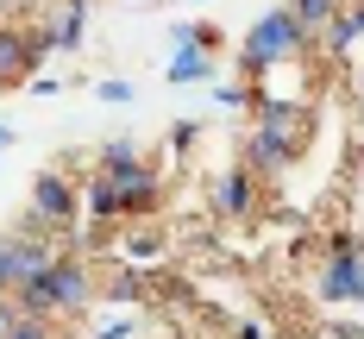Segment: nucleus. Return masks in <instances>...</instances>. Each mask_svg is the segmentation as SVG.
<instances>
[{
    "instance_id": "obj_1",
    "label": "nucleus",
    "mask_w": 364,
    "mask_h": 339,
    "mask_svg": "<svg viewBox=\"0 0 364 339\" xmlns=\"http://www.w3.org/2000/svg\"><path fill=\"white\" fill-rule=\"evenodd\" d=\"M13 301L26 308V314H50V321H75V314H88L95 301H101V270L82 258V252H57V258L44 264L38 276H26Z\"/></svg>"
},
{
    "instance_id": "obj_2",
    "label": "nucleus",
    "mask_w": 364,
    "mask_h": 339,
    "mask_svg": "<svg viewBox=\"0 0 364 339\" xmlns=\"http://www.w3.org/2000/svg\"><path fill=\"white\" fill-rule=\"evenodd\" d=\"M308 139H314V113L308 107H264V113H252V126L239 139V163L257 183H270L308 151Z\"/></svg>"
},
{
    "instance_id": "obj_3",
    "label": "nucleus",
    "mask_w": 364,
    "mask_h": 339,
    "mask_svg": "<svg viewBox=\"0 0 364 339\" xmlns=\"http://www.w3.org/2000/svg\"><path fill=\"white\" fill-rule=\"evenodd\" d=\"M314 44L301 38L289 6H270V13H257L252 32L239 38V82H252L257 70H270V63H289V57H308Z\"/></svg>"
},
{
    "instance_id": "obj_4",
    "label": "nucleus",
    "mask_w": 364,
    "mask_h": 339,
    "mask_svg": "<svg viewBox=\"0 0 364 339\" xmlns=\"http://www.w3.org/2000/svg\"><path fill=\"white\" fill-rule=\"evenodd\" d=\"M26 226L75 232V226H82V176H75V170H38L32 195H26Z\"/></svg>"
},
{
    "instance_id": "obj_5",
    "label": "nucleus",
    "mask_w": 364,
    "mask_h": 339,
    "mask_svg": "<svg viewBox=\"0 0 364 339\" xmlns=\"http://www.w3.org/2000/svg\"><path fill=\"white\" fill-rule=\"evenodd\" d=\"M314 82L321 70H308V57H289V63H270L257 70L245 88H252V107L245 113H264V107H308L314 113Z\"/></svg>"
},
{
    "instance_id": "obj_6",
    "label": "nucleus",
    "mask_w": 364,
    "mask_h": 339,
    "mask_svg": "<svg viewBox=\"0 0 364 339\" xmlns=\"http://www.w3.org/2000/svg\"><path fill=\"white\" fill-rule=\"evenodd\" d=\"M308 289H314V301H327V308H364V239L346 245V252H327V258L314 264Z\"/></svg>"
},
{
    "instance_id": "obj_7",
    "label": "nucleus",
    "mask_w": 364,
    "mask_h": 339,
    "mask_svg": "<svg viewBox=\"0 0 364 339\" xmlns=\"http://www.w3.org/2000/svg\"><path fill=\"white\" fill-rule=\"evenodd\" d=\"M208 208H214V220L245 226V220H257V208H264V183L232 157V163H220L214 183H208Z\"/></svg>"
},
{
    "instance_id": "obj_8",
    "label": "nucleus",
    "mask_w": 364,
    "mask_h": 339,
    "mask_svg": "<svg viewBox=\"0 0 364 339\" xmlns=\"http://www.w3.org/2000/svg\"><path fill=\"white\" fill-rule=\"evenodd\" d=\"M107 252H113V264H126V270H164L170 232H164V220H126V226H113Z\"/></svg>"
},
{
    "instance_id": "obj_9",
    "label": "nucleus",
    "mask_w": 364,
    "mask_h": 339,
    "mask_svg": "<svg viewBox=\"0 0 364 339\" xmlns=\"http://www.w3.org/2000/svg\"><path fill=\"white\" fill-rule=\"evenodd\" d=\"M38 44H44V57L50 50H82L88 44V0H50L44 13H38Z\"/></svg>"
},
{
    "instance_id": "obj_10",
    "label": "nucleus",
    "mask_w": 364,
    "mask_h": 339,
    "mask_svg": "<svg viewBox=\"0 0 364 339\" xmlns=\"http://www.w3.org/2000/svg\"><path fill=\"white\" fill-rule=\"evenodd\" d=\"M38 63H44L38 32H32V26H19V19H0V88H26Z\"/></svg>"
},
{
    "instance_id": "obj_11",
    "label": "nucleus",
    "mask_w": 364,
    "mask_h": 339,
    "mask_svg": "<svg viewBox=\"0 0 364 339\" xmlns=\"http://www.w3.org/2000/svg\"><path fill=\"white\" fill-rule=\"evenodd\" d=\"M151 333H157V314L126 308V301H95L82 321V339H151Z\"/></svg>"
},
{
    "instance_id": "obj_12",
    "label": "nucleus",
    "mask_w": 364,
    "mask_h": 339,
    "mask_svg": "<svg viewBox=\"0 0 364 339\" xmlns=\"http://www.w3.org/2000/svg\"><path fill=\"white\" fill-rule=\"evenodd\" d=\"M214 75H220V57L208 50V44H182V50H170L164 82H170V88H208Z\"/></svg>"
},
{
    "instance_id": "obj_13",
    "label": "nucleus",
    "mask_w": 364,
    "mask_h": 339,
    "mask_svg": "<svg viewBox=\"0 0 364 339\" xmlns=\"http://www.w3.org/2000/svg\"><path fill=\"white\" fill-rule=\"evenodd\" d=\"M208 132H214L208 119H176V126H170V139H164V151H157V163L176 176V163L188 157V151H201V145H208Z\"/></svg>"
},
{
    "instance_id": "obj_14",
    "label": "nucleus",
    "mask_w": 364,
    "mask_h": 339,
    "mask_svg": "<svg viewBox=\"0 0 364 339\" xmlns=\"http://www.w3.org/2000/svg\"><path fill=\"white\" fill-rule=\"evenodd\" d=\"M346 0H289V13H295V26H301V38L308 44H321V32L333 26V13H339Z\"/></svg>"
},
{
    "instance_id": "obj_15",
    "label": "nucleus",
    "mask_w": 364,
    "mask_h": 339,
    "mask_svg": "<svg viewBox=\"0 0 364 339\" xmlns=\"http://www.w3.org/2000/svg\"><path fill=\"white\" fill-rule=\"evenodd\" d=\"M95 101H107V107H132L139 88H132L126 75H95Z\"/></svg>"
},
{
    "instance_id": "obj_16",
    "label": "nucleus",
    "mask_w": 364,
    "mask_h": 339,
    "mask_svg": "<svg viewBox=\"0 0 364 339\" xmlns=\"http://www.w3.org/2000/svg\"><path fill=\"white\" fill-rule=\"evenodd\" d=\"M6 339H57V321H50V314H26V308H19V321H13V333Z\"/></svg>"
},
{
    "instance_id": "obj_17",
    "label": "nucleus",
    "mask_w": 364,
    "mask_h": 339,
    "mask_svg": "<svg viewBox=\"0 0 364 339\" xmlns=\"http://www.w3.org/2000/svg\"><path fill=\"white\" fill-rule=\"evenodd\" d=\"M214 107L220 113H245L252 107V88L245 82H214Z\"/></svg>"
},
{
    "instance_id": "obj_18",
    "label": "nucleus",
    "mask_w": 364,
    "mask_h": 339,
    "mask_svg": "<svg viewBox=\"0 0 364 339\" xmlns=\"http://www.w3.org/2000/svg\"><path fill=\"white\" fill-rule=\"evenodd\" d=\"M26 95H38V101H57V95H63V75H32V82H26Z\"/></svg>"
},
{
    "instance_id": "obj_19",
    "label": "nucleus",
    "mask_w": 364,
    "mask_h": 339,
    "mask_svg": "<svg viewBox=\"0 0 364 339\" xmlns=\"http://www.w3.org/2000/svg\"><path fill=\"white\" fill-rule=\"evenodd\" d=\"M13 321H19V301H13V296H0V339L13 333Z\"/></svg>"
},
{
    "instance_id": "obj_20",
    "label": "nucleus",
    "mask_w": 364,
    "mask_h": 339,
    "mask_svg": "<svg viewBox=\"0 0 364 339\" xmlns=\"http://www.w3.org/2000/svg\"><path fill=\"white\" fill-rule=\"evenodd\" d=\"M327 333L333 339H364V327H358V321H327Z\"/></svg>"
},
{
    "instance_id": "obj_21",
    "label": "nucleus",
    "mask_w": 364,
    "mask_h": 339,
    "mask_svg": "<svg viewBox=\"0 0 364 339\" xmlns=\"http://www.w3.org/2000/svg\"><path fill=\"white\" fill-rule=\"evenodd\" d=\"M239 339H270V327H264V321H245V327H239Z\"/></svg>"
},
{
    "instance_id": "obj_22",
    "label": "nucleus",
    "mask_w": 364,
    "mask_h": 339,
    "mask_svg": "<svg viewBox=\"0 0 364 339\" xmlns=\"http://www.w3.org/2000/svg\"><path fill=\"white\" fill-rule=\"evenodd\" d=\"M352 101L364 107V57H358V70H352Z\"/></svg>"
},
{
    "instance_id": "obj_23",
    "label": "nucleus",
    "mask_w": 364,
    "mask_h": 339,
    "mask_svg": "<svg viewBox=\"0 0 364 339\" xmlns=\"http://www.w3.org/2000/svg\"><path fill=\"white\" fill-rule=\"evenodd\" d=\"M13 139H19V132H13V126L0 119V151H13Z\"/></svg>"
},
{
    "instance_id": "obj_24",
    "label": "nucleus",
    "mask_w": 364,
    "mask_h": 339,
    "mask_svg": "<svg viewBox=\"0 0 364 339\" xmlns=\"http://www.w3.org/2000/svg\"><path fill=\"white\" fill-rule=\"evenodd\" d=\"M0 19H19V0H0Z\"/></svg>"
},
{
    "instance_id": "obj_25",
    "label": "nucleus",
    "mask_w": 364,
    "mask_h": 339,
    "mask_svg": "<svg viewBox=\"0 0 364 339\" xmlns=\"http://www.w3.org/2000/svg\"><path fill=\"white\" fill-rule=\"evenodd\" d=\"M358 157H364V132H358Z\"/></svg>"
},
{
    "instance_id": "obj_26",
    "label": "nucleus",
    "mask_w": 364,
    "mask_h": 339,
    "mask_svg": "<svg viewBox=\"0 0 364 339\" xmlns=\"http://www.w3.org/2000/svg\"><path fill=\"white\" fill-rule=\"evenodd\" d=\"M358 239H364V220H358Z\"/></svg>"
},
{
    "instance_id": "obj_27",
    "label": "nucleus",
    "mask_w": 364,
    "mask_h": 339,
    "mask_svg": "<svg viewBox=\"0 0 364 339\" xmlns=\"http://www.w3.org/2000/svg\"><path fill=\"white\" fill-rule=\"evenodd\" d=\"M188 6H201V0H188Z\"/></svg>"
},
{
    "instance_id": "obj_28",
    "label": "nucleus",
    "mask_w": 364,
    "mask_h": 339,
    "mask_svg": "<svg viewBox=\"0 0 364 339\" xmlns=\"http://www.w3.org/2000/svg\"><path fill=\"white\" fill-rule=\"evenodd\" d=\"M358 163H364V157H358Z\"/></svg>"
}]
</instances>
